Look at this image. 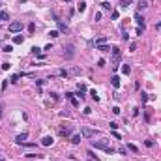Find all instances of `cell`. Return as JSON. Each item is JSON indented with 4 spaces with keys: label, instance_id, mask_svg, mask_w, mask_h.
<instances>
[{
    "label": "cell",
    "instance_id": "obj_6",
    "mask_svg": "<svg viewBox=\"0 0 161 161\" xmlns=\"http://www.w3.org/2000/svg\"><path fill=\"white\" fill-rule=\"evenodd\" d=\"M58 135L60 137H69V135H71V127H69V126H62L58 129Z\"/></svg>",
    "mask_w": 161,
    "mask_h": 161
},
{
    "label": "cell",
    "instance_id": "obj_12",
    "mask_svg": "<svg viewBox=\"0 0 161 161\" xmlns=\"http://www.w3.org/2000/svg\"><path fill=\"white\" fill-rule=\"evenodd\" d=\"M110 84L114 86V88H120V79L116 75H112V77H110Z\"/></svg>",
    "mask_w": 161,
    "mask_h": 161
},
{
    "label": "cell",
    "instance_id": "obj_26",
    "mask_svg": "<svg viewBox=\"0 0 161 161\" xmlns=\"http://www.w3.org/2000/svg\"><path fill=\"white\" fill-rule=\"evenodd\" d=\"M58 73H60V77H66V79H68V77L71 75V73H69V71H66V69H60Z\"/></svg>",
    "mask_w": 161,
    "mask_h": 161
},
{
    "label": "cell",
    "instance_id": "obj_48",
    "mask_svg": "<svg viewBox=\"0 0 161 161\" xmlns=\"http://www.w3.org/2000/svg\"><path fill=\"white\" fill-rule=\"evenodd\" d=\"M0 161H2V159H0Z\"/></svg>",
    "mask_w": 161,
    "mask_h": 161
},
{
    "label": "cell",
    "instance_id": "obj_18",
    "mask_svg": "<svg viewBox=\"0 0 161 161\" xmlns=\"http://www.w3.org/2000/svg\"><path fill=\"white\" fill-rule=\"evenodd\" d=\"M77 9H79V11L82 13V11L86 9V2H79V4H77Z\"/></svg>",
    "mask_w": 161,
    "mask_h": 161
},
{
    "label": "cell",
    "instance_id": "obj_11",
    "mask_svg": "<svg viewBox=\"0 0 161 161\" xmlns=\"http://www.w3.org/2000/svg\"><path fill=\"white\" fill-rule=\"evenodd\" d=\"M107 39H109L107 36H101V38H98L94 43H96V47H99V45H105V43H107Z\"/></svg>",
    "mask_w": 161,
    "mask_h": 161
},
{
    "label": "cell",
    "instance_id": "obj_37",
    "mask_svg": "<svg viewBox=\"0 0 161 161\" xmlns=\"http://www.w3.org/2000/svg\"><path fill=\"white\" fill-rule=\"evenodd\" d=\"M98 66H99V68H103V66H105V60L99 58V60H98Z\"/></svg>",
    "mask_w": 161,
    "mask_h": 161
},
{
    "label": "cell",
    "instance_id": "obj_21",
    "mask_svg": "<svg viewBox=\"0 0 161 161\" xmlns=\"http://www.w3.org/2000/svg\"><path fill=\"white\" fill-rule=\"evenodd\" d=\"M69 73H71V75H80L82 69H80V68H71V71H69Z\"/></svg>",
    "mask_w": 161,
    "mask_h": 161
},
{
    "label": "cell",
    "instance_id": "obj_41",
    "mask_svg": "<svg viewBox=\"0 0 161 161\" xmlns=\"http://www.w3.org/2000/svg\"><path fill=\"white\" fill-rule=\"evenodd\" d=\"M71 103H73V107H79V99H75V98H71Z\"/></svg>",
    "mask_w": 161,
    "mask_h": 161
},
{
    "label": "cell",
    "instance_id": "obj_46",
    "mask_svg": "<svg viewBox=\"0 0 161 161\" xmlns=\"http://www.w3.org/2000/svg\"><path fill=\"white\" fill-rule=\"evenodd\" d=\"M156 28H159V30H161V21H159V23L156 25Z\"/></svg>",
    "mask_w": 161,
    "mask_h": 161
},
{
    "label": "cell",
    "instance_id": "obj_44",
    "mask_svg": "<svg viewBox=\"0 0 161 161\" xmlns=\"http://www.w3.org/2000/svg\"><path fill=\"white\" fill-rule=\"evenodd\" d=\"M120 17V13L118 11H112V19H114V21H116V19H118Z\"/></svg>",
    "mask_w": 161,
    "mask_h": 161
},
{
    "label": "cell",
    "instance_id": "obj_9",
    "mask_svg": "<svg viewBox=\"0 0 161 161\" xmlns=\"http://www.w3.org/2000/svg\"><path fill=\"white\" fill-rule=\"evenodd\" d=\"M137 8H139V11L146 9L148 8V0H137Z\"/></svg>",
    "mask_w": 161,
    "mask_h": 161
},
{
    "label": "cell",
    "instance_id": "obj_13",
    "mask_svg": "<svg viewBox=\"0 0 161 161\" xmlns=\"http://www.w3.org/2000/svg\"><path fill=\"white\" fill-rule=\"evenodd\" d=\"M53 142H54V140H53V137H43V139H41V144H43V146H51Z\"/></svg>",
    "mask_w": 161,
    "mask_h": 161
},
{
    "label": "cell",
    "instance_id": "obj_31",
    "mask_svg": "<svg viewBox=\"0 0 161 161\" xmlns=\"http://www.w3.org/2000/svg\"><path fill=\"white\" fill-rule=\"evenodd\" d=\"M77 98H80V99H84L86 96H84V90H79V94H77Z\"/></svg>",
    "mask_w": 161,
    "mask_h": 161
},
{
    "label": "cell",
    "instance_id": "obj_40",
    "mask_svg": "<svg viewBox=\"0 0 161 161\" xmlns=\"http://www.w3.org/2000/svg\"><path fill=\"white\" fill-rule=\"evenodd\" d=\"M88 156L92 157V159H96V161H98V156H94V152H92V150H88Z\"/></svg>",
    "mask_w": 161,
    "mask_h": 161
},
{
    "label": "cell",
    "instance_id": "obj_24",
    "mask_svg": "<svg viewBox=\"0 0 161 161\" xmlns=\"http://www.w3.org/2000/svg\"><path fill=\"white\" fill-rule=\"evenodd\" d=\"M101 8H103V9H107V11H110V9H112V6H110V2H103Z\"/></svg>",
    "mask_w": 161,
    "mask_h": 161
},
{
    "label": "cell",
    "instance_id": "obj_3",
    "mask_svg": "<svg viewBox=\"0 0 161 161\" xmlns=\"http://www.w3.org/2000/svg\"><path fill=\"white\" fill-rule=\"evenodd\" d=\"M23 28H25V25H23L21 21H13V23H9V26H8V30H9V32H13V34L23 32Z\"/></svg>",
    "mask_w": 161,
    "mask_h": 161
},
{
    "label": "cell",
    "instance_id": "obj_23",
    "mask_svg": "<svg viewBox=\"0 0 161 161\" xmlns=\"http://www.w3.org/2000/svg\"><path fill=\"white\" fill-rule=\"evenodd\" d=\"M23 41H25L23 36H15V38H13V43H17V45H19V43H23Z\"/></svg>",
    "mask_w": 161,
    "mask_h": 161
},
{
    "label": "cell",
    "instance_id": "obj_34",
    "mask_svg": "<svg viewBox=\"0 0 161 161\" xmlns=\"http://www.w3.org/2000/svg\"><path fill=\"white\" fill-rule=\"evenodd\" d=\"M112 112H114V114H120L122 110H120V107H112Z\"/></svg>",
    "mask_w": 161,
    "mask_h": 161
},
{
    "label": "cell",
    "instance_id": "obj_4",
    "mask_svg": "<svg viewBox=\"0 0 161 161\" xmlns=\"http://www.w3.org/2000/svg\"><path fill=\"white\" fill-rule=\"evenodd\" d=\"M53 19H54V23H56V25H58L60 32H62V34H68V32H69V28H68V26H66V25H64L62 21H60V17H58V15H56L54 11H53Z\"/></svg>",
    "mask_w": 161,
    "mask_h": 161
},
{
    "label": "cell",
    "instance_id": "obj_45",
    "mask_svg": "<svg viewBox=\"0 0 161 161\" xmlns=\"http://www.w3.org/2000/svg\"><path fill=\"white\" fill-rule=\"evenodd\" d=\"M28 30H30V32H34V30H36V25H34V23H32V25H28Z\"/></svg>",
    "mask_w": 161,
    "mask_h": 161
},
{
    "label": "cell",
    "instance_id": "obj_47",
    "mask_svg": "<svg viewBox=\"0 0 161 161\" xmlns=\"http://www.w3.org/2000/svg\"><path fill=\"white\" fill-rule=\"evenodd\" d=\"M64 2H71V0H64Z\"/></svg>",
    "mask_w": 161,
    "mask_h": 161
},
{
    "label": "cell",
    "instance_id": "obj_2",
    "mask_svg": "<svg viewBox=\"0 0 161 161\" xmlns=\"http://www.w3.org/2000/svg\"><path fill=\"white\" fill-rule=\"evenodd\" d=\"M64 56L68 60H71L75 56V45L73 43H64Z\"/></svg>",
    "mask_w": 161,
    "mask_h": 161
},
{
    "label": "cell",
    "instance_id": "obj_15",
    "mask_svg": "<svg viewBox=\"0 0 161 161\" xmlns=\"http://www.w3.org/2000/svg\"><path fill=\"white\" fill-rule=\"evenodd\" d=\"M8 19H9L8 11H0V23H4V21H8Z\"/></svg>",
    "mask_w": 161,
    "mask_h": 161
},
{
    "label": "cell",
    "instance_id": "obj_38",
    "mask_svg": "<svg viewBox=\"0 0 161 161\" xmlns=\"http://www.w3.org/2000/svg\"><path fill=\"white\" fill-rule=\"evenodd\" d=\"M4 51H6V53H11V51H13V47H11V45H6V47H4Z\"/></svg>",
    "mask_w": 161,
    "mask_h": 161
},
{
    "label": "cell",
    "instance_id": "obj_17",
    "mask_svg": "<svg viewBox=\"0 0 161 161\" xmlns=\"http://www.w3.org/2000/svg\"><path fill=\"white\" fill-rule=\"evenodd\" d=\"M58 36H60V32H58V30H51V32H49V38H51V39L58 38Z\"/></svg>",
    "mask_w": 161,
    "mask_h": 161
},
{
    "label": "cell",
    "instance_id": "obj_27",
    "mask_svg": "<svg viewBox=\"0 0 161 161\" xmlns=\"http://www.w3.org/2000/svg\"><path fill=\"white\" fill-rule=\"evenodd\" d=\"M21 77H23V75H21V73H15V75H13V77H11V82H17V80H19V79H21Z\"/></svg>",
    "mask_w": 161,
    "mask_h": 161
},
{
    "label": "cell",
    "instance_id": "obj_25",
    "mask_svg": "<svg viewBox=\"0 0 161 161\" xmlns=\"http://www.w3.org/2000/svg\"><path fill=\"white\" fill-rule=\"evenodd\" d=\"M71 142H73V144H79V142H80V135H73V137H71Z\"/></svg>",
    "mask_w": 161,
    "mask_h": 161
},
{
    "label": "cell",
    "instance_id": "obj_33",
    "mask_svg": "<svg viewBox=\"0 0 161 161\" xmlns=\"http://www.w3.org/2000/svg\"><path fill=\"white\" fill-rule=\"evenodd\" d=\"M94 21H101V13H99V11L94 15Z\"/></svg>",
    "mask_w": 161,
    "mask_h": 161
},
{
    "label": "cell",
    "instance_id": "obj_30",
    "mask_svg": "<svg viewBox=\"0 0 161 161\" xmlns=\"http://www.w3.org/2000/svg\"><path fill=\"white\" fill-rule=\"evenodd\" d=\"M90 96H92V98L96 99V101H99V96H98V94H96V90H92V92H90Z\"/></svg>",
    "mask_w": 161,
    "mask_h": 161
},
{
    "label": "cell",
    "instance_id": "obj_20",
    "mask_svg": "<svg viewBox=\"0 0 161 161\" xmlns=\"http://www.w3.org/2000/svg\"><path fill=\"white\" fill-rule=\"evenodd\" d=\"M129 4H131V0H120V8H124V9H126Z\"/></svg>",
    "mask_w": 161,
    "mask_h": 161
},
{
    "label": "cell",
    "instance_id": "obj_7",
    "mask_svg": "<svg viewBox=\"0 0 161 161\" xmlns=\"http://www.w3.org/2000/svg\"><path fill=\"white\" fill-rule=\"evenodd\" d=\"M120 58H122V51H120L118 47H114V49H112V62L118 64V62H120Z\"/></svg>",
    "mask_w": 161,
    "mask_h": 161
},
{
    "label": "cell",
    "instance_id": "obj_8",
    "mask_svg": "<svg viewBox=\"0 0 161 161\" xmlns=\"http://www.w3.org/2000/svg\"><path fill=\"white\" fill-rule=\"evenodd\" d=\"M26 139H28V133H21V135L15 137V142H17V144H23V142H26Z\"/></svg>",
    "mask_w": 161,
    "mask_h": 161
},
{
    "label": "cell",
    "instance_id": "obj_16",
    "mask_svg": "<svg viewBox=\"0 0 161 161\" xmlns=\"http://www.w3.org/2000/svg\"><path fill=\"white\" fill-rule=\"evenodd\" d=\"M127 148L131 150V152H133V154H139V148H137L135 144H131V142H127Z\"/></svg>",
    "mask_w": 161,
    "mask_h": 161
},
{
    "label": "cell",
    "instance_id": "obj_43",
    "mask_svg": "<svg viewBox=\"0 0 161 161\" xmlns=\"http://www.w3.org/2000/svg\"><path fill=\"white\" fill-rule=\"evenodd\" d=\"M129 51H131V53L137 51V45H135V43H131V45H129Z\"/></svg>",
    "mask_w": 161,
    "mask_h": 161
},
{
    "label": "cell",
    "instance_id": "obj_5",
    "mask_svg": "<svg viewBox=\"0 0 161 161\" xmlns=\"http://www.w3.org/2000/svg\"><path fill=\"white\" fill-rule=\"evenodd\" d=\"M96 133H98V131H96V129H92V127H80V135L86 137V139H92Z\"/></svg>",
    "mask_w": 161,
    "mask_h": 161
},
{
    "label": "cell",
    "instance_id": "obj_35",
    "mask_svg": "<svg viewBox=\"0 0 161 161\" xmlns=\"http://www.w3.org/2000/svg\"><path fill=\"white\" fill-rule=\"evenodd\" d=\"M144 144H146L148 148H152V146H154V140H144Z\"/></svg>",
    "mask_w": 161,
    "mask_h": 161
},
{
    "label": "cell",
    "instance_id": "obj_29",
    "mask_svg": "<svg viewBox=\"0 0 161 161\" xmlns=\"http://www.w3.org/2000/svg\"><path fill=\"white\" fill-rule=\"evenodd\" d=\"M109 127L112 129V131H116V129H118V124H116V122H110V124H109Z\"/></svg>",
    "mask_w": 161,
    "mask_h": 161
},
{
    "label": "cell",
    "instance_id": "obj_22",
    "mask_svg": "<svg viewBox=\"0 0 161 161\" xmlns=\"http://www.w3.org/2000/svg\"><path fill=\"white\" fill-rule=\"evenodd\" d=\"M49 96H51V99H53V101H60V96H58L56 92H51Z\"/></svg>",
    "mask_w": 161,
    "mask_h": 161
},
{
    "label": "cell",
    "instance_id": "obj_39",
    "mask_svg": "<svg viewBox=\"0 0 161 161\" xmlns=\"http://www.w3.org/2000/svg\"><path fill=\"white\" fill-rule=\"evenodd\" d=\"M112 137H114V139H122V135H120L118 131H112Z\"/></svg>",
    "mask_w": 161,
    "mask_h": 161
},
{
    "label": "cell",
    "instance_id": "obj_19",
    "mask_svg": "<svg viewBox=\"0 0 161 161\" xmlns=\"http://www.w3.org/2000/svg\"><path fill=\"white\" fill-rule=\"evenodd\" d=\"M98 49H99V51H101V53H109V51H110V47L107 45V43H105V45H99Z\"/></svg>",
    "mask_w": 161,
    "mask_h": 161
},
{
    "label": "cell",
    "instance_id": "obj_28",
    "mask_svg": "<svg viewBox=\"0 0 161 161\" xmlns=\"http://www.w3.org/2000/svg\"><path fill=\"white\" fill-rule=\"evenodd\" d=\"M140 98H142V103H146V101H148V94H146V92H140Z\"/></svg>",
    "mask_w": 161,
    "mask_h": 161
},
{
    "label": "cell",
    "instance_id": "obj_36",
    "mask_svg": "<svg viewBox=\"0 0 161 161\" xmlns=\"http://www.w3.org/2000/svg\"><path fill=\"white\" fill-rule=\"evenodd\" d=\"M21 146H28V148H32V146H36V144H34V142H23Z\"/></svg>",
    "mask_w": 161,
    "mask_h": 161
},
{
    "label": "cell",
    "instance_id": "obj_1",
    "mask_svg": "<svg viewBox=\"0 0 161 161\" xmlns=\"http://www.w3.org/2000/svg\"><path fill=\"white\" fill-rule=\"evenodd\" d=\"M92 148H98V150H103L107 154H114L116 150L109 144V140H92Z\"/></svg>",
    "mask_w": 161,
    "mask_h": 161
},
{
    "label": "cell",
    "instance_id": "obj_32",
    "mask_svg": "<svg viewBox=\"0 0 161 161\" xmlns=\"http://www.w3.org/2000/svg\"><path fill=\"white\" fill-rule=\"evenodd\" d=\"M9 68H11V64H8V62L2 64V69H4V71H6V69H9Z\"/></svg>",
    "mask_w": 161,
    "mask_h": 161
},
{
    "label": "cell",
    "instance_id": "obj_10",
    "mask_svg": "<svg viewBox=\"0 0 161 161\" xmlns=\"http://www.w3.org/2000/svg\"><path fill=\"white\" fill-rule=\"evenodd\" d=\"M135 21L139 23V26H140V28H144V17L140 15V11H137V13H135Z\"/></svg>",
    "mask_w": 161,
    "mask_h": 161
},
{
    "label": "cell",
    "instance_id": "obj_14",
    "mask_svg": "<svg viewBox=\"0 0 161 161\" xmlns=\"http://www.w3.org/2000/svg\"><path fill=\"white\" fill-rule=\"evenodd\" d=\"M122 73H124V75H129V73H131V68H129V64H124V66H122Z\"/></svg>",
    "mask_w": 161,
    "mask_h": 161
},
{
    "label": "cell",
    "instance_id": "obj_42",
    "mask_svg": "<svg viewBox=\"0 0 161 161\" xmlns=\"http://www.w3.org/2000/svg\"><path fill=\"white\" fill-rule=\"evenodd\" d=\"M32 53H34V54H39V53H41V49H38V47H34V49H32Z\"/></svg>",
    "mask_w": 161,
    "mask_h": 161
}]
</instances>
